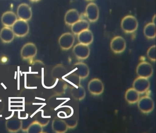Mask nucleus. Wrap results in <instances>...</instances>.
<instances>
[{
  "label": "nucleus",
  "instance_id": "nucleus-22",
  "mask_svg": "<svg viewBox=\"0 0 156 133\" xmlns=\"http://www.w3.org/2000/svg\"><path fill=\"white\" fill-rule=\"evenodd\" d=\"M140 98V94L133 88L128 89L125 94V99L129 103H136Z\"/></svg>",
  "mask_w": 156,
  "mask_h": 133
},
{
  "label": "nucleus",
  "instance_id": "nucleus-13",
  "mask_svg": "<svg viewBox=\"0 0 156 133\" xmlns=\"http://www.w3.org/2000/svg\"><path fill=\"white\" fill-rule=\"evenodd\" d=\"M86 15L89 21L95 22L99 17V9L95 3L91 2L87 6Z\"/></svg>",
  "mask_w": 156,
  "mask_h": 133
},
{
  "label": "nucleus",
  "instance_id": "nucleus-15",
  "mask_svg": "<svg viewBox=\"0 0 156 133\" xmlns=\"http://www.w3.org/2000/svg\"><path fill=\"white\" fill-rule=\"evenodd\" d=\"M79 20H80V14L78 11L75 9L69 10L65 16V22L68 25L72 26Z\"/></svg>",
  "mask_w": 156,
  "mask_h": 133
},
{
  "label": "nucleus",
  "instance_id": "nucleus-26",
  "mask_svg": "<svg viewBox=\"0 0 156 133\" xmlns=\"http://www.w3.org/2000/svg\"><path fill=\"white\" fill-rule=\"evenodd\" d=\"M28 133H41L43 131L42 125L38 121H33L27 130Z\"/></svg>",
  "mask_w": 156,
  "mask_h": 133
},
{
  "label": "nucleus",
  "instance_id": "nucleus-1",
  "mask_svg": "<svg viewBox=\"0 0 156 133\" xmlns=\"http://www.w3.org/2000/svg\"><path fill=\"white\" fill-rule=\"evenodd\" d=\"M121 27L126 33H132L137 29L138 22L134 16L128 15L124 17L121 21Z\"/></svg>",
  "mask_w": 156,
  "mask_h": 133
},
{
  "label": "nucleus",
  "instance_id": "nucleus-3",
  "mask_svg": "<svg viewBox=\"0 0 156 133\" xmlns=\"http://www.w3.org/2000/svg\"><path fill=\"white\" fill-rule=\"evenodd\" d=\"M138 107L140 112L144 114H148L153 111L154 103L151 97L149 96H142L138 101Z\"/></svg>",
  "mask_w": 156,
  "mask_h": 133
},
{
  "label": "nucleus",
  "instance_id": "nucleus-16",
  "mask_svg": "<svg viewBox=\"0 0 156 133\" xmlns=\"http://www.w3.org/2000/svg\"><path fill=\"white\" fill-rule=\"evenodd\" d=\"M15 34L10 27H4L0 31V39L4 43H10L14 40Z\"/></svg>",
  "mask_w": 156,
  "mask_h": 133
},
{
  "label": "nucleus",
  "instance_id": "nucleus-29",
  "mask_svg": "<svg viewBox=\"0 0 156 133\" xmlns=\"http://www.w3.org/2000/svg\"><path fill=\"white\" fill-rule=\"evenodd\" d=\"M32 121L30 120H24L22 121L21 128L23 131H27L28 128L30 124L32 123Z\"/></svg>",
  "mask_w": 156,
  "mask_h": 133
},
{
  "label": "nucleus",
  "instance_id": "nucleus-10",
  "mask_svg": "<svg viewBox=\"0 0 156 133\" xmlns=\"http://www.w3.org/2000/svg\"><path fill=\"white\" fill-rule=\"evenodd\" d=\"M58 42L61 49L67 51L73 47L74 43L75 38L72 33H66L60 36Z\"/></svg>",
  "mask_w": 156,
  "mask_h": 133
},
{
  "label": "nucleus",
  "instance_id": "nucleus-18",
  "mask_svg": "<svg viewBox=\"0 0 156 133\" xmlns=\"http://www.w3.org/2000/svg\"><path fill=\"white\" fill-rule=\"evenodd\" d=\"M89 28V23L86 20H79L72 25V32L75 35H78L79 33L88 30Z\"/></svg>",
  "mask_w": 156,
  "mask_h": 133
},
{
  "label": "nucleus",
  "instance_id": "nucleus-32",
  "mask_svg": "<svg viewBox=\"0 0 156 133\" xmlns=\"http://www.w3.org/2000/svg\"><path fill=\"white\" fill-rule=\"evenodd\" d=\"M30 1L32 2H38L40 1V0H30Z\"/></svg>",
  "mask_w": 156,
  "mask_h": 133
},
{
  "label": "nucleus",
  "instance_id": "nucleus-6",
  "mask_svg": "<svg viewBox=\"0 0 156 133\" xmlns=\"http://www.w3.org/2000/svg\"><path fill=\"white\" fill-rule=\"evenodd\" d=\"M126 40L121 36H118L114 37L110 42V48L113 52L115 54H120L126 50Z\"/></svg>",
  "mask_w": 156,
  "mask_h": 133
},
{
  "label": "nucleus",
  "instance_id": "nucleus-11",
  "mask_svg": "<svg viewBox=\"0 0 156 133\" xmlns=\"http://www.w3.org/2000/svg\"><path fill=\"white\" fill-rule=\"evenodd\" d=\"M73 52L77 59L85 60L90 54V50L88 45L78 43L74 47Z\"/></svg>",
  "mask_w": 156,
  "mask_h": 133
},
{
  "label": "nucleus",
  "instance_id": "nucleus-28",
  "mask_svg": "<svg viewBox=\"0 0 156 133\" xmlns=\"http://www.w3.org/2000/svg\"><path fill=\"white\" fill-rule=\"evenodd\" d=\"M147 56L151 61H156V45H153L149 48L147 51Z\"/></svg>",
  "mask_w": 156,
  "mask_h": 133
},
{
  "label": "nucleus",
  "instance_id": "nucleus-25",
  "mask_svg": "<svg viewBox=\"0 0 156 133\" xmlns=\"http://www.w3.org/2000/svg\"><path fill=\"white\" fill-rule=\"evenodd\" d=\"M53 70H53L54 77L58 79H63L64 77L68 73L65 67L62 65H57Z\"/></svg>",
  "mask_w": 156,
  "mask_h": 133
},
{
  "label": "nucleus",
  "instance_id": "nucleus-5",
  "mask_svg": "<svg viewBox=\"0 0 156 133\" xmlns=\"http://www.w3.org/2000/svg\"><path fill=\"white\" fill-rule=\"evenodd\" d=\"M71 72L78 76L81 80L84 79L89 75V69L86 64L83 62H78L73 65Z\"/></svg>",
  "mask_w": 156,
  "mask_h": 133
},
{
  "label": "nucleus",
  "instance_id": "nucleus-30",
  "mask_svg": "<svg viewBox=\"0 0 156 133\" xmlns=\"http://www.w3.org/2000/svg\"><path fill=\"white\" fill-rule=\"evenodd\" d=\"M9 61V58L6 56H3L1 59V62L2 64H6Z\"/></svg>",
  "mask_w": 156,
  "mask_h": 133
},
{
  "label": "nucleus",
  "instance_id": "nucleus-23",
  "mask_svg": "<svg viewBox=\"0 0 156 133\" xmlns=\"http://www.w3.org/2000/svg\"><path fill=\"white\" fill-rule=\"evenodd\" d=\"M63 80L65 81L67 86L71 88L74 86L79 85H80V82H81L80 78L71 72L70 73L67 74L64 77Z\"/></svg>",
  "mask_w": 156,
  "mask_h": 133
},
{
  "label": "nucleus",
  "instance_id": "nucleus-4",
  "mask_svg": "<svg viewBox=\"0 0 156 133\" xmlns=\"http://www.w3.org/2000/svg\"><path fill=\"white\" fill-rule=\"evenodd\" d=\"M136 72L139 77L150 78L153 73V69L151 65L146 61H142L138 65Z\"/></svg>",
  "mask_w": 156,
  "mask_h": 133
},
{
  "label": "nucleus",
  "instance_id": "nucleus-9",
  "mask_svg": "<svg viewBox=\"0 0 156 133\" xmlns=\"http://www.w3.org/2000/svg\"><path fill=\"white\" fill-rule=\"evenodd\" d=\"M150 86L149 81L147 78L138 77L133 83V88L139 94L146 93Z\"/></svg>",
  "mask_w": 156,
  "mask_h": 133
},
{
  "label": "nucleus",
  "instance_id": "nucleus-19",
  "mask_svg": "<svg viewBox=\"0 0 156 133\" xmlns=\"http://www.w3.org/2000/svg\"><path fill=\"white\" fill-rule=\"evenodd\" d=\"M22 121L16 118H12L7 120L6 126L9 132H18L21 128Z\"/></svg>",
  "mask_w": 156,
  "mask_h": 133
},
{
  "label": "nucleus",
  "instance_id": "nucleus-27",
  "mask_svg": "<svg viewBox=\"0 0 156 133\" xmlns=\"http://www.w3.org/2000/svg\"><path fill=\"white\" fill-rule=\"evenodd\" d=\"M64 121L68 128H74L77 126L78 121L76 117H75L72 116L68 117L66 118Z\"/></svg>",
  "mask_w": 156,
  "mask_h": 133
},
{
  "label": "nucleus",
  "instance_id": "nucleus-7",
  "mask_svg": "<svg viewBox=\"0 0 156 133\" xmlns=\"http://www.w3.org/2000/svg\"><path fill=\"white\" fill-rule=\"evenodd\" d=\"M88 90L89 93L93 95H99L104 92V84L98 78H94L88 83Z\"/></svg>",
  "mask_w": 156,
  "mask_h": 133
},
{
  "label": "nucleus",
  "instance_id": "nucleus-24",
  "mask_svg": "<svg viewBox=\"0 0 156 133\" xmlns=\"http://www.w3.org/2000/svg\"><path fill=\"white\" fill-rule=\"evenodd\" d=\"M144 34L148 39H153L156 37V25L153 23H148L144 27Z\"/></svg>",
  "mask_w": 156,
  "mask_h": 133
},
{
  "label": "nucleus",
  "instance_id": "nucleus-8",
  "mask_svg": "<svg viewBox=\"0 0 156 133\" xmlns=\"http://www.w3.org/2000/svg\"><path fill=\"white\" fill-rule=\"evenodd\" d=\"M37 48L33 43H28L23 45L21 51L22 58L28 60L34 58L37 53Z\"/></svg>",
  "mask_w": 156,
  "mask_h": 133
},
{
  "label": "nucleus",
  "instance_id": "nucleus-33",
  "mask_svg": "<svg viewBox=\"0 0 156 133\" xmlns=\"http://www.w3.org/2000/svg\"><path fill=\"white\" fill-rule=\"evenodd\" d=\"M88 1H91V0H88Z\"/></svg>",
  "mask_w": 156,
  "mask_h": 133
},
{
  "label": "nucleus",
  "instance_id": "nucleus-17",
  "mask_svg": "<svg viewBox=\"0 0 156 133\" xmlns=\"http://www.w3.org/2000/svg\"><path fill=\"white\" fill-rule=\"evenodd\" d=\"M77 39L79 43L89 45L94 40V35L92 32L88 29L79 33Z\"/></svg>",
  "mask_w": 156,
  "mask_h": 133
},
{
  "label": "nucleus",
  "instance_id": "nucleus-31",
  "mask_svg": "<svg viewBox=\"0 0 156 133\" xmlns=\"http://www.w3.org/2000/svg\"><path fill=\"white\" fill-rule=\"evenodd\" d=\"M155 15H154V17H153V19H152V22L153 23H155Z\"/></svg>",
  "mask_w": 156,
  "mask_h": 133
},
{
  "label": "nucleus",
  "instance_id": "nucleus-20",
  "mask_svg": "<svg viewBox=\"0 0 156 133\" xmlns=\"http://www.w3.org/2000/svg\"><path fill=\"white\" fill-rule=\"evenodd\" d=\"M52 127L53 131L57 133H66L68 128L64 120L60 119L53 120L52 124Z\"/></svg>",
  "mask_w": 156,
  "mask_h": 133
},
{
  "label": "nucleus",
  "instance_id": "nucleus-21",
  "mask_svg": "<svg viewBox=\"0 0 156 133\" xmlns=\"http://www.w3.org/2000/svg\"><path fill=\"white\" fill-rule=\"evenodd\" d=\"M71 93L72 96L76 100H83L86 96V92L84 88L82 86H74L71 88Z\"/></svg>",
  "mask_w": 156,
  "mask_h": 133
},
{
  "label": "nucleus",
  "instance_id": "nucleus-14",
  "mask_svg": "<svg viewBox=\"0 0 156 133\" xmlns=\"http://www.w3.org/2000/svg\"><path fill=\"white\" fill-rule=\"evenodd\" d=\"M18 20L16 14L12 11H7L2 14L1 21L5 27H11Z\"/></svg>",
  "mask_w": 156,
  "mask_h": 133
},
{
  "label": "nucleus",
  "instance_id": "nucleus-2",
  "mask_svg": "<svg viewBox=\"0 0 156 133\" xmlns=\"http://www.w3.org/2000/svg\"><path fill=\"white\" fill-rule=\"evenodd\" d=\"M12 29L15 36L18 37H23L26 36L29 33L30 26L27 21L21 19H18L12 25Z\"/></svg>",
  "mask_w": 156,
  "mask_h": 133
},
{
  "label": "nucleus",
  "instance_id": "nucleus-12",
  "mask_svg": "<svg viewBox=\"0 0 156 133\" xmlns=\"http://www.w3.org/2000/svg\"><path fill=\"white\" fill-rule=\"evenodd\" d=\"M31 8L26 3H21L17 9V15L20 19L28 21L32 17Z\"/></svg>",
  "mask_w": 156,
  "mask_h": 133
}]
</instances>
